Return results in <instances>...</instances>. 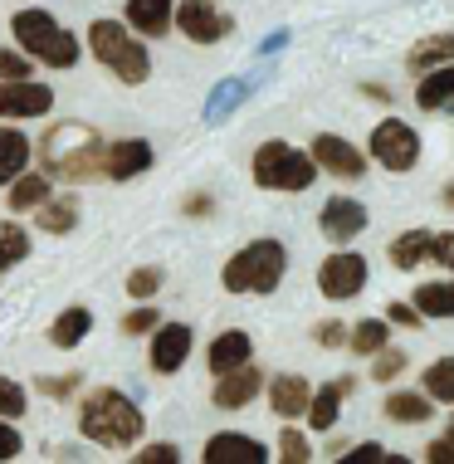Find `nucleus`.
I'll return each mask as SVG.
<instances>
[{"label":"nucleus","instance_id":"obj_1","mask_svg":"<svg viewBox=\"0 0 454 464\" xmlns=\"http://www.w3.org/2000/svg\"><path fill=\"white\" fill-rule=\"evenodd\" d=\"M79 430L103 450H122V445L142 440L147 420H142V411H137L132 396L112 392V386H98V392H88L83 406H79Z\"/></svg>","mask_w":454,"mask_h":464},{"label":"nucleus","instance_id":"obj_2","mask_svg":"<svg viewBox=\"0 0 454 464\" xmlns=\"http://www.w3.org/2000/svg\"><path fill=\"white\" fill-rule=\"evenodd\" d=\"M40 161L49 177L64 181H98L103 177V137L83 122H59V128L44 132L40 142Z\"/></svg>","mask_w":454,"mask_h":464},{"label":"nucleus","instance_id":"obj_3","mask_svg":"<svg viewBox=\"0 0 454 464\" xmlns=\"http://www.w3.org/2000/svg\"><path fill=\"white\" fill-rule=\"evenodd\" d=\"M10 34H15V44L24 49V54L40 59V64H49V69H73L83 59L79 34L64 30L49 10H15V15H10Z\"/></svg>","mask_w":454,"mask_h":464},{"label":"nucleus","instance_id":"obj_4","mask_svg":"<svg viewBox=\"0 0 454 464\" xmlns=\"http://www.w3.org/2000/svg\"><path fill=\"white\" fill-rule=\"evenodd\" d=\"M288 274V249L279 240H249L245 249H235L220 269V284L230 294H274Z\"/></svg>","mask_w":454,"mask_h":464},{"label":"nucleus","instance_id":"obj_5","mask_svg":"<svg viewBox=\"0 0 454 464\" xmlns=\"http://www.w3.org/2000/svg\"><path fill=\"white\" fill-rule=\"evenodd\" d=\"M88 49H93V59L103 64L112 79L122 83H142L151 73V54L147 44L137 40V30H128V20H98L93 30H88Z\"/></svg>","mask_w":454,"mask_h":464},{"label":"nucleus","instance_id":"obj_6","mask_svg":"<svg viewBox=\"0 0 454 464\" xmlns=\"http://www.w3.org/2000/svg\"><path fill=\"white\" fill-rule=\"evenodd\" d=\"M323 177L313 152H298L288 142H259L255 147V186L259 191H308Z\"/></svg>","mask_w":454,"mask_h":464},{"label":"nucleus","instance_id":"obj_7","mask_svg":"<svg viewBox=\"0 0 454 464\" xmlns=\"http://www.w3.org/2000/svg\"><path fill=\"white\" fill-rule=\"evenodd\" d=\"M372 157L382 161L386 171H411L415 161H420V132L411 128V122H401V118H386V122H376L372 128Z\"/></svg>","mask_w":454,"mask_h":464},{"label":"nucleus","instance_id":"obj_8","mask_svg":"<svg viewBox=\"0 0 454 464\" xmlns=\"http://www.w3.org/2000/svg\"><path fill=\"white\" fill-rule=\"evenodd\" d=\"M318 288H323V298H333V304H347V298H357L362 288H367V259H362L357 249L343 245L337 255L323 259Z\"/></svg>","mask_w":454,"mask_h":464},{"label":"nucleus","instance_id":"obj_9","mask_svg":"<svg viewBox=\"0 0 454 464\" xmlns=\"http://www.w3.org/2000/svg\"><path fill=\"white\" fill-rule=\"evenodd\" d=\"M171 24L191 44H220L225 34L235 30V20L225 15L216 0H181V5H176V15H171Z\"/></svg>","mask_w":454,"mask_h":464},{"label":"nucleus","instance_id":"obj_10","mask_svg":"<svg viewBox=\"0 0 454 464\" xmlns=\"http://www.w3.org/2000/svg\"><path fill=\"white\" fill-rule=\"evenodd\" d=\"M191 347H196L191 323H157V328H151V372L176 376L186 367V357H191Z\"/></svg>","mask_w":454,"mask_h":464},{"label":"nucleus","instance_id":"obj_11","mask_svg":"<svg viewBox=\"0 0 454 464\" xmlns=\"http://www.w3.org/2000/svg\"><path fill=\"white\" fill-rule=\"evenodd\" d=\"M54 112V89L34 79H0V118H44Z\"/></svg>","mask_w":454,"mask_h":464},{"label":"nucleus","instance_id":"obj_12","mask_svg":"<svg viewBox=\"0 0 454 464\" xmlns=\"http://www.w3.org/2000/svg\"><path fill=\"white\" fill-rule=\"evenodd\" d=\"M313 161L337 181H362L367 177V152H357L352 142H343V137H333V132L313 137Z\"/></svg>","mask_w":454,"mask_h":464},{"label":"nucleus","instance_id":"obj_13","mask_svg":"<svg viewBox=\"0 0 454 464\" xmlns=\"http://www.w3.org/2000/svg\"><path fill=\"white\" fill-rule=\"evenodd\" d=\"M318 225H323V235L333 245H352L362 230H367V206L352 200V196H327L323 210H318Z\"/></svg>","mask_w":454,"mask_h":464},{"label":"nucleus","instance_id":"obj_14","mask_svg":"<svg viewBox=\"0 0 454 464\" xmlns=\"http://www.w3.org/2000/svg\"><path fill=\"white\" fill-rule=\"evenodd\" d=\"M142 171H151V142H142V137L103 142V177L108 181H132Z\"/></svg>","mask_w":454,"mask_h":464},{"label":"nucleus","instance_id":"obj_15","mask_svg":"<svg viewBox=\"0 0 454 464\" xmlns=\"http://www.w3.org/2000/svg\"><path fill=\"white\" fill-rule=\"evenodd\" d=\"M264 392V372L259 367H249V362H239V367H230V372H220L216 376V411H239V406H249Z\"/></svg>","mask_w":454,"mask_h":464},{"label":"nucleus","instance_id":"obj_16","mask_svg":"<svg viewBox=\"0 0 454 464\" xmlns=\"http://www.w3.org/2000/svg\"><path fill=\"white\" fill-rule=\"evenodd\" d=\"M206 464H264L269 459V445H259L255 435L245 430H220L206 440V455H200Z\"/></svg>","mask_w":454,"mask_h":464},{"label":"nucleus","instance_id":"obj_17","mask_svg":"<svg viewBox=\"0 0 454 464\" xmlns=\"http://www.w3.org/2000/svg\"><path fill=\"white\" fill-rule=\"evenodd\" d=\"M171 15H176V0H128V5H122L128 30H137L142 40H161L167 30H176Z\"/></svg>","mask_w":454,"mask_h":464},{"label":"nucleus","instance_id":"obj_18","mask_svg":"<svg viewBox=\"0 0 454 464\" xmlns=\"http://www.w3.org/2000/svg\"><path fill=\"white\" fill-rule=\"evenodd\" d=\"M308 401H313V386H308V376H294V372H284V376H274V382H269V406L279 411L284 420H298V416H308Z\"/></svg>","mask_w":454,"mask_h":464},{"label":"nucleus","instance_id":"obj_19","mask_svg":"<svg viewBox=\"0 0 454 464\" xmlns=\"http://www.w3.org/2000/svg\"><path fill=\"white\" fill-rule=\"evenodd\" d=\"M347 396H352V376H337V382L318 386V392H313V401H308V425H313V430H333V425H337V411H343Z\"/></svg>","mask_w":454,"mask_h":464},{"label":"nucleus","instance_id":"obj_20","mask_svg":"<svg viewBox=\"0 0 454 464\" xmlns=\"http://www.w3.org/2000/svg\"><path fill=\"white\" fill-rule=\"evenodd\" d=\"M415 108L420 112H454V64H440L425 73V83L415 89Z\"/></svg>","mask_w":454,"mask_h":464},{"label":"nucleus","instance_id":"obj_21","mask_svg":"<svg viewBox=\"0 0 454 464\" xmlns=\"http://www.w3.org/2000/svg\"><path fill=\"white\" fill-rule=\"evenodd\" d=\"M255 357V343H249V333H239V328H230V333H220L216 343H210V353H206V362H210V372H230V367H239V362H249Z\"/></svg>","mask_w":454,"mask_h":464},{"label":"nucleus","instance_id":"obj_22","mask_svg":"<svg viewBox=\"0 0 454 464\" xmlns=\"http://www.w3.org/2000/svg\"><path fill=\"white\" fill-rule=\"evenodd\" d=\"M49 200V171H30L24 167L15 181H10V210H20V216H34Z\"/></svg>","mask_w":454,"mask_h":464},{"label":"nucleus","instance_id":"obj_23","mask_svg":"<svg viewBox=\"0 0 454 464\" xmlns=\"http://www.w3.org/2000/svg\"><path fill=\"white\" fill-rule=\"evenodd\" d=\"M430 245H435V230H406V235H396V240H391V265L396 269H420L425 259H430Z\"/></svg>","mask_w":454,"mask_h":464},{"label":"nucleus","instance_id":"obj_24","mask_svg":"<svg viewBox=\"0 0 454 464\" xmlns=\"http://www.w3.org/2000/svg\"><path fill=\"white\" fill-rule=\"evenodd\" d=\"M30 157H34L30 137L15 132V128H0V186H10V181H15L20 171L30 167Z\"/></svg>","mask_w":454,"mask_h":464},{"label":"nucleus","instance_id":"obj_25","mask_svg":"<svg viewBox=\"0 0 454 464\" xmlns=\"http://www.w3.org/2000/svg\"><path fill=\"white\" fill-rule=\"evenodd\" d=\"M382 411H386V420H396V425H425L435 416V406L425 392H396V396H386Z\"/></svg>","mask_w":454,"mask_h":464},{"label":"nucleus","instance_id":"obj_26","mask_svg":"<svg viewBox=\"0 0 454 464\" xmlns=\"http://www.w3.org/2000/svg\"><path fill=\"white\" fill-rule=\"evenodd\" d=\"M34 225H40L44 235H69L73 225H79V200L73 196H49L40 210H34Z\"/></svg>","mask_w":454,"mask_h":464},{"label":"nucleus","instance_id":"obj_27","mask_svg":"<svg viewBox=\"0 0 454 464\" xmlns=\"http://www.w3.org/2000/svg\"><path fill=\"white\" fill-rule=\"evenodd\" d=\"M88 328H93V313H88L83 304H79V308H64V313L54 318V328H49V343L69 353V347H79L83 337H88Z\"/></svg>","mask_w":454,"mask_h":464},{"label":"nucleus","instance_id":"obj_28","mask_svg":"<svg viewBox=\"0 0 454 464\" xmlns=\"http://www.w3.org/2000/svg\"><path fill=\"white\" fill-rule=\"evenodd\" d=\"M415 308L420 318H454V279H435L415 288Z\"/></svg>","mask_w":454,"mask_h":464},{"label":"nucleus","instance_id":"obj_29","mask_svg":"<svg viewBox=\"0 0 454 464\" xmlns=\"http://www.w3.org/2000/svg\"><path fill=\"white\" fill-rule=\"evenodd\" d=\"M406 64L415 73H425V69H440V64H454V34H430V40H420L406 54Z\"/></svg>","mask_w":454,"mask_h":464},{"label":"nucleus","instance_id":"obj_30","mask_svg":"<svg viewBox=\"0 0 454 464\" xmlns=\"http://www.w3.org/2000/svg\"><path fill=\"white\" fill-rule=\"evenodd\" d=\"M391 343V328H386V318H362L357 328L347 333V347L357 357H372V353H382V347Z\"/></svg>","mask_w":454,"mask_h":464},{"label":"nucleus","instance_id":"obj_31","mask_svg":"<svg viewBox=\"0 0 454 464\" xmlns=\"http://www.w3.org/2000/svg\"><path fill=\"white\" fill-rule=\"evenodd\" d=\"M420 392L430 396V401H449V406H454V357H440V362L425 367Z\"/></svg>","mask_w":454,"mask_h":464},{"label":"nucleus","instance_id":"obj_32","mask_svg":"<svg viewBox=\"0 0 454 464\" xmlns=\"http://www.w3.org/2000/svg\"><path fill=\"white\" fill-rule=\"evenodd\" d=\"M24 255H30V235H24V225L5 220V225H0V274L15 269Z\"/></svg>","mask_w":454,"mask_h":464},{"label":"nucleus","instance_id":"obj_33","mask_svg":"<svg viewBox=\"0 0 454 464\" xmlns=\"http://www.w3.org/2000/svg\"><path fill=\"white\" fill-rule=\"evenodd\" d=\"M411 362H406V353H401V347H382V353H372V382H396L401 372H406Z\"/></svg>","mask_w":454,"mask_h":464},{"label":"nucleus","instance_id":"obj_34","mask_svg":"<svg viewBox=\"0 0 454 464\" xmlns=\"http://www.w3.org/2000/svg\"><path fill=\"white\" fill-rule=\"evenodd\" d=\"M161 279H167V274H161L157 265H142V269L128 274V294L137 298V304H151V298H157V288H161Z\"/></svg>","mask_w":454,"mask_h":464},{"label":"nucleus","instance_id":"obj_35","mask_svg":"<svg viewBox=\"0 0 454 464\" xmlns=\"http://www.w3.org/2000/svg\"><path fill=\"white\" fill-rule=\"evenodd\" d=\"M24 411H30V396H24V386L10 382V376H0V416H5V420H20Z\"/></svg>","mask_w":454,"mask_h":464},{"label":"nucleus","instance_id":"obj_36","mask_svg":"<svg viewBox=\"0 0 454 464\" xmlns=\"http://www.w3.org/2000/svg\"><path fill=\"white\" fill-rule=\"evenodd\" d=\"M279 459H284V464H308V459H313L308 435H303V430H284V435H279Z\"/></svg>","mask_w":454,"mask_h":464},{"label":"nucleus","instance_id":"obj_37","mask_svg":"<svg viewBox=\"0 0 454 464\" xmlns=\"http://www.w3.org/2000/svg\"><path fill=\"white\" fill-rule=\"evenodd\" d=\"M34 59L24 49H0V79H30Z\"/></svg>","mask_w":454,"mask_h":464},{"label":"nucleus","instance_id":"obj_38","mask_svg":"<svg viewBox=\"0 0 454 464\" xmlns=\"http://www.w3.org/2000/svg\"><path fill=\"white\" fill-rule=\"evenodd\" d=\"M157 308H151V304H142V308H132L128 313V318H122V333H128V337H147L151 328H157Z\"/></svg>","mask_w":454,"mask_h":464},{"label":"nucleus","instance_id":"obj_39","mask_svg":"<svg viewBox=\"0 0 454 464\" xmlns=\"http://www.w3.org/2000/svg\"><path fill=\"white\" fill-rule=\"evenodd\" d=\"M337 459H347V464H386V459H396V455H386L382 445L367 440V445H357V450H343Z\"/></svg>","mask_w":454,"mask_h":464},{"label":"nucleus","instance_id":"obj_40","mask_svg":"<svg viewBox=\"0 0 454 464\" xmlns=\"http://www.w3.org/2000/svg\"><path fill=\"white\" fill-rule=\"evenodd\" d=\"M137 464H181V450L176 445H147V450H137Z\"/></svg>","mask_w":454,"mask_h":464},{"label":"nucleus","instance_id":"obj_41","mask_svg":"<svg viewBox=\"0 0 454 464\" xmlns=\"http://www.w3.org/2000/svg\"><path fill=\"white\" fill-rule=\"evenodd\" d=\"M386 323H396V328H425V318H420V308H415V304H391Z\"/></svg>","mask_w":454,"mask_h":464},{"label":"nucleus","instance_id":"obj_42","mask_svg":"<svg viewBox=\"0 0 454 464\" xmlns=\"http://www.w3.org/2000/svg\"><path fill=\"white\" fill-rule=\"evenodd\" d=\"M20 450H24V440H20V430H15V425H10L5 416H0V459H15Z\"/></svg>","mask_w":454,"mask_h":464},{"label":"nucleus","instance_id":"obj_43","mask_svg":"<svg viewBox=\"0 0 454 464\" xmlns=\"http://www.w3.org/2000/svg\"><path fill=\"white\" fill-rule=\"evenodd\" d=\"M430 259H435V265H445V269H454V230L435 235V245H430Z\"/></svg>","mask_w":454,"mask_h":464},{"label":"nucleus","instance_id":"obj_44","mask_svg":"<svg viewBox=\"0 0 454 464\" xmlns=\"http://www.w3.org/2000/svg\"><path fill=\"white\" fill-rule=\"evenodd\" d=\"M318 343H323V347H347V328L327 318V323H318Z\"/></svg>","mask_w":454,"mask_h":464},{"label":"nucleus","instance_id":"obj_45","mask_svg":"<svg viewBox=\"0 0 454 464\" xmlns=\"http://www.w3.org/2000/svg\"><path fill=\"white\" fill-rule=\"evenodd\" d=\"M425 464H454V435H445V440L425 445Z\"/></svg>","mask_w":454,"mask_h":464},{"label":"nucleus","instance_id":"obj_46","mask_svg":"<svg viewBox=\"0 0 454 464\" xmlns=\"http://www.w3.org/2000/svg\"><path fill=\"white\" fill-rule=\"evenodd\" d=\"M73 386H79V376H59V382H40V392H49V396H69Z\"/></svg>","mask_w":454,"mask_h":464},{"label":"nucleus","instance_id":"obj_47","mask_svg":"<svg viewBox=\"0 0 454 464\" xmlns=\"http://www.w3.org/2000/svg\"><path fill=\"white\" fill-rule=\"evenodd\" d=\"M186 210H191V216H206V210H210V196H191V200H186Z\"/></svg>","mask_w":454,"mask_h":464},{"label":"nucleus","instance_id":"obj_48","mask_svg":"<svg viewBox=\"0 0 454 464\" xmlns=\"http://www.w3.org/2000/svg\"><path fill=\"white\" fill-rule=\"evenodd\" d=\"M445 206H449V210H454V181H449V186H445Z\"/></svg>","mask_w":454,"mask_h":464},{"label":"nucleus","instance_id":"obj_49","mask_svg":"<svg viewBox=\"0 0 454 464\" xmlns=\"http://www.w3.org/2000/svg\"><path fill=\"white\" fill-rule=\"evenodd\" d=\"M449 435H454V416H449Z\"/></svg>","mask_w":454,"mask_h":464}]
</instances>
